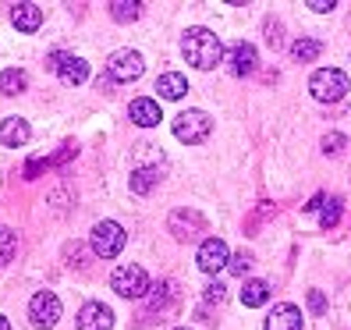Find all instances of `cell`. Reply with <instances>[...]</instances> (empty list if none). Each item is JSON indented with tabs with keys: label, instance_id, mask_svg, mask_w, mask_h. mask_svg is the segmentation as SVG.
Returning a JSON list of instances; mask_svg holds the SVG:
<instances>
[{
	"label": "cell",
	"instance_id": "cell-21",
	"mask_svg": "<svg viewBox=\"0 0 351 330\" xmlns=\"http://www.w3.org/2000/svg\"><path fill=\"white\" fill-rule=\"evenodd\" d=\"M110 14H114V22H135V18L142 14V4L138 0H114Z\"/></svg>",
	"mask_w": 351,
	"mask_h": 330
},
{
	"label": "cell",
	"instance_id": "cell-31",
	"mask_svg": "<svg viewBox=\"0 0 351 330\" xmlns=\"http://www.w3.org/2000/svg\"><path fill=\"white\" fill-rule=\"evenodd\" d=\"M0 330H11V323H8L4 316H0Z\"/></svg>",
	"mask_w": 351,
	"mask_h": 330
},
{
	"label": "cell",
	"instance_id": "cell-20",
	"mask_svg": "<svg viewBox=\"0 0 351 330\" xmlns=\"http://www.w3.org/2000/svg\"><path fill=\"white\" fill-rule=\"evenodd\" d=\"M319 54H323V43H319V39H308V36H302L298 43L291 47V57H295V60H302V64H308V60H316Z\"/></svg>",
	"mask_w": 351,
	"mask_h": 330
},
{
	"label": "cell",
	"instance_id": "cell-30",
	"mask_svg": "<svg viewBox=\"0 0 351 330\" xmlns=\"http://www.w3.org/2000/svg\"><path fill=\"white\" fill-rule=\"evenodd\" d=\"M319 206H323V196H316L313 202H308V206H305V210H308V213H316V210H319Z\"/></svg>",
	"mask_w": 351,
	"mask_h": 330
},
{
	"label": "cell",
	"instance_id": "cell-23",
	"mask_svg": "<svg viewBox=\"0 0 351 330\" xmlns=\"http://www.w3.org/2000/svg\"><path fill=\"white\" fill-rule=\"evenodd\" d=\"M156 181H160V171H146V167H138V171L132 174V192H149Z\"/></svg>",
	"mask_w": 351,
	"mask_h": 330
},
{
	"label": "cell",
	"instance_id": "cell-7",
	"mask_svg": "<svg viewBox=\"0 0 351 330\" xmlns=\"http://www.w3.org/2000/svg\"><path fill=\"white\" fill-rule=\"evenodd\" d=\"M47 68L64 82V86H82V82L89 78V64L82 57H75V54H50V60H47Z\"/></svg>",
	"mask_w": 351,
	"mask_h": 330
},
{
	"label": "cell",
	"instance_id": "cell-10",
	"mask_svg": "<svg viewBox=\"0 0 351 330\" xmlns=\"http://www.w3.org/2000/svg\"><path fill=\"white\" fill-rule=\"evenodd\" d=\"M227 259H231V252H227V245H223L220 238H206V241L199 245V266H202L206 274L223 270Z\"/></svg>",
	"mask_w": 351,
	"mask_h": 330
},
{
	"label": "cell",
	"instance_id": "cell-22",
	"mask_svg": "<svg viewBox=\"0 0 351 330\" xmlns=\"http://www.w3.org/2000/svg\"><path fill=\"white\" fill-rule=\"evenodd\" d=\"M14 252H18V238H14V231H11V228H0V266L11 263Z\"/></svg>",
	"mask_w": 351,
	"mask_h": 330
},
{
	"label": "cell",
	"instance_id": "cell-5",
	"mask_svg": "<svg viewBox=\"0 0 351 330\" xmlns=\"http://www.w3.org/2000/svg\"><path fill=\"white\" fill-rule=\"evenodd\" d=\"M121 249H125V228L117 220H99L93 228V252L99 259H114Z\"/></svg>",
	"mask_w": 351,
	"mask_h": 330
},
{
	"label": "cell",
	"instance_id": "cell-3",
	"mask_svg": "<svg viewBox=\"0 0 351 330\" xmlns=\"http://www.w3.org/2000/svg\"><path fill=\"white\" fill-rule=\"evenodd\" d=\"M110 287L121 298H142L149 292V277L138 263H121L114 270V277H110Z\"/></svg>",
	"mask_w": 351,
	"mask_h": 330
},
{
	"label": "cell",
	"instance_id": "cell-19",
	"mask_svg": "<svg viewBox=\"0 0 351 330\" xmlns=\"http://www.w3.org/2000/svg\"><path fill=\"white\" fill-rule=\"evenodd\" d=\"M29 86V78H25V71H18V68H8L4 75H0V93L4 96H18Z\"/></svg>",
	"mask_w": 351,
	"mask_h": 330
},
{
	"label": "cell",
	"instance_id": "cell-2",
	"mask_svg": "<svg viewBox=\"0 0 351 330\" xmlns=\"http://www.w3.org/2000/svg\"><path fill=\"white\" fill-rule=\"evenodd\" d=\"M308 93H313L319 103H337L348 93V75L341 68H319L313 78H308Z\"/></svg>",
	"mask_w": 351,
	"mask_h": 330
},
{
	"label": "cell",
	"instance_id": "cell-1",
	"mask_svg": "<svg viewBox=\"0 0 351 330\" xmlns=\"http://www.w3.org/2000/svg\"><path fill=\"white\" fill-rule=\"evenodd\" d=\"M181 54H184V60H189L192 68L210 71V68H217V64H220V57H223V43H220V36H217V32L195 25V29H189V32L181 36Z\"/></svg>",
	"mask_w": 351,
	"mask_h": 330
},
{
	"label": "cell",
	"instance_id": "cell-28",
	"mask_svg": "<svg viewBox=\"0 0 351 330\" xmlns=\"http://www.w3.org/2000/svg\"><path fill=\"white\" fill-rule=\"evenodd\" d=\"M308 309H313V313H323V309H326V298H323L319 292H308Z\"/></svg>",
	"mask_w": 351,
	"mask_h": 330
},
{
	"label": "cell",
	"instance_id": "cell-4",
	"mask_svg": "<svg viewBox=\"0 0 351 330\" xmlns=\"http://www.w3.org/2000/svg\"><path fill=\"white\" fill-rule=\"evenodd\" d=\"M213 132V121L206 110H181L174 117V135L181 142H189V146H199V142Z\"/></svg>",
	"mask_w": 351,
	"mask_h": 330
},
{
	"label": "cell",
	"instance_id": "cell-6",
	"mask_svg": "<svg viewBox=\"0 0 351 330\" xmlns=\"http://www.w3.org/2000/svg\"><path fill=\"white\" fill-rule=\"evenodd\" d=\"M142 71H146V60L135 50H114L107 57V78L110 82H135V78H142Z\"/></svg>",
	"mask_w": 351,
	"mask_h": 330
},
{
	"label": "cell",
	"instance_id": "cell-13",
	"mask_svg": "<svg viewBox=\"0 0 351 330\" xmlns=\"http://www.w3.org/2000/svg\"><path fill=\"white\" fill-rule=\"evenodd\" d=\"M199 231H202V217H199L195 210H178V213L171 217V235H174V238L189 241V238H195Z\"/></svg>",
	"mask_w": 351,
	"mask_h": 330
},
{
	"label": "cell",
	"instance_id": "cell-32",
	"mask_svg": "<svg viewBox=\"0 0 351 330\" xmlns=\"http://www.w3.org/2000/svg\"><path fill=\"white\" fill-rule=\"evenodd\" d=\"M178 330H189V327H178Z\"/></svg>",
	"mask_w": 351,
	"mask_h": 330
},
{
	"label": "cell",
	"instance_id": "cell-24",
	"mask_svg": "<svg viewBox=\"0 0 351 330\" xmlns=\"http://www.w3.org/2000/svg\"><path fill=\"white\" fill-rule=\"evenodd\" d=\"M227 270H231V274H238V277H245V274L252 270V256L245 252V249H241V252H234L231 259H227Z\"/></svg>",
	"mask_w": 351,
	"mask_h": 330
},
{
	"label": "cell",
	"instance_id": "cell-29",
	"mask_svg": "<svg viewBox=\"0 0 351 330\" xmlns=\"http://www.w3.org/2000/svg\"><path fill=\"white\" fill-rule=\"evenodd\" d=\"M308 8H313L316 14H326V11H334L337 4H334V0H308Z\"/></svg>",
	"mask_w": 351,
	"mask_h": 330
},
{
	"label": "cell",
	"instance_id": "cell-11",
	"mask_svg": "<svg viewBox=\"0 0 351 330\" xmlns=\"http://www.w3.org/2000/svg\"><path fill=\"white\" fill-rule=\"evenodd\" d=\"M266 330H302V313H298V305H291V302L274 305L270 316H266Z\"/></svg>",
	"mask_w": 351,
	"mask_h": 330
},
{
	"label": "cell",
	"instance_id": "cell-18",
	"mask_svg": "<svg viewBox=\"0 0 351 330\" xmlns=\"http://www.w3.org/2000/svg\"><path fill=\"white\" fill-rule=\"evenodd\" d=\"M266 298H270V284L266 281H245V287H241V302L245 305L259 309V305H266Z\"/></svg>",
	"mask_w": 351,
	"mask_h": 330
},
{
	"label": "cell",
	"instance_id": "cell-16",
	"mask_svg": "<svg viewBox=\"0 0 351 330\" xmlns=\"http://www.w3.org/2000/svg\"><path fill=\"white\" fill-rule=\"evenodd\" d=\"M11 25L18 32H36L39 25H43V11H39L36 4H14L11 8Z\"/></svg>",
	"mask_w": 351,
	"mask_h": 330
},
{
	"label": "cell",
	"instance_id": "cell-8",
	"mask_svg": "<svg viewBox=\"0 0 351 330\" xmlns=\"http://www.w3.org/2000/svg\"><path fill=\"white\" fill-rule=\"evenodd\" d=\"M29 320L36 327H53L60 320V298L53 292H36L29 302Z\"/></svg>",
	"mask_w": 351,
	"mask_h": 330
},
{
	"label": "cell",
	"instance_id": "cell-14",
	"mask_svg": "<svg viewBox=\"0 0 351 330\" xmlns=\"http://www.w3.org/2000/svg\"><path fill=\"white\" fill-rule=\"evenodd\" d=\"M29 135H32V128H29V121H22V117H8V121H0V142L4 146H25L29 142Z\"/></svg>",
	"mask_w": 351,
	"mask_h": 330
},
{
	"label": "cell",
	"instance_id": "cell-12",
	"mask_svg": "<svg viewBox=\"0 0 351 330\" xmlns=\"http://www.w3.org/2000/svg\"><path fill=\"white\" fill-rule=\"evenodd\" d=\"M128 117L135 121L138 128H153V125H160V103L149 99V96H138V99H132Z\"/></svg>",
	"mask_w": 351,
	"mask_h": 330
},
{
	"label": "cell",
	"instance_id": "cell-9",
	"mask_svg": "<svg viewBox=\"0 0 351 330\" xmlns=\"http://www.w3.org/2000/svg\"><path fill=\"white\" fill-rule=\"evenodd\" d=\"M78 330H114V313L103 302H86L78 309Z\"/></svg>",
	"mask_w": 351,
	"mask_h": 330
},
{
	"label": "cell",
	"instance_id": "cell-26",
	"mask_svg": "<svg viewBox=\"0 0 351 330\" xmlns=\"http://www.w3.org/2000/svg\"><path fill=\"white\" fill-rule=\"evenodd\" d=\"M341 150H344V135H341V132H330V135L323 139V153L334 156V153H341Z\"/></svg>",
	"mask_w": 351,
	"mask_h": 330
},
{
	"label": "cell",
	"instance_id": "cell-27",
	"mask_svg": "<svg viewBox=\"0 0 351 330\" xmlns=\"http://www.w3.org/2000/svg\"><path fill=\"white\" fill-rule=\"evenodd\" d=\"M202 298L206 302H223L227 298V287L220 281H210V284H206V292H202Z\"/></svg>",
	"mask_w": 351,
	"mask_h": 330
},
{
	"label": "cell",
	"instance_id": "cell-17",
	"mask_svg": "<svg viewBox=\"0 0 351 330\" xmlns=\"http://www.w3.org/2000/svg\"><path fill=\"white\" fill-rule=\"evenodd\" d=\"M156 93L163 99H181L184 93H189V82H184V75H178V71H163L156 78Z\"/></svg>",
	"mask_w": 351,
	"mask_h": 330
},
{
	"label": "cell",
	"instance_id": "cell-15",
	"mask_svg": "<svg viewBox=\"0 0 351 330\" xmlns=\"http://www.w3.org/2000/svg\"><path fill=\"white\" fill-rule=\"evenodd\" d=\"M256 64H259V54H256L252 43H238V47L231 50V75L245 78V75L256 71Z\"/></svg>",
	"mask_w": 351,
	"mask_h": 330
},
{
	"label": "cell",
	"instance_id": "cell-25",
	"mask_svg": "<svg viewBox=\"0 0 351 330\" xmlns=\"http://www.w3.org/2000/svg\"><path fill=\"white\" fill-rule=\"evenodd\" d=\"M337 220H341V199H330L323 206V213H319V224H323V228H334Z\"/></svg>",
	"mask_w": 351,
	"mask_h": 330
}]
</instances>
